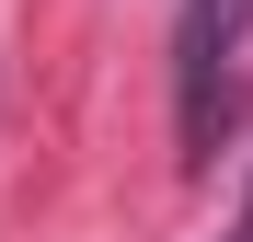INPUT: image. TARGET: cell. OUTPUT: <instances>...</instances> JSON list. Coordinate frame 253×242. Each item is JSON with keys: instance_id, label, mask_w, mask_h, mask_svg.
<instances>
[{"instance_id": "obj_2", "label": "cell", "mask_w": 253, "mask_h": 242, "mask_svg": "<svg viewBox=\"0 0 253 242\" xmlns=\"http://www.w3.org/2000/svg\"><path fill=\"white\" fill-rule=\"evenodd\" d=\"M219 242H253V185H242V219H230V231H219Z\"/></svg>"}, {"instance_id": "obj_1", "label": "cell", "mask_w": 253, "mask_h": 242, "mask_svg": "<svg viewBox=\"0 0 253 242\" xmlns=\"http://www.w3.org/2000/svg\"><path fill=\"white\" fill-rule=\"evenodd\" d=\"M253 104V0H184L173 23V127L184 161H219V139Z\"/></svg>"}]
</instances>
